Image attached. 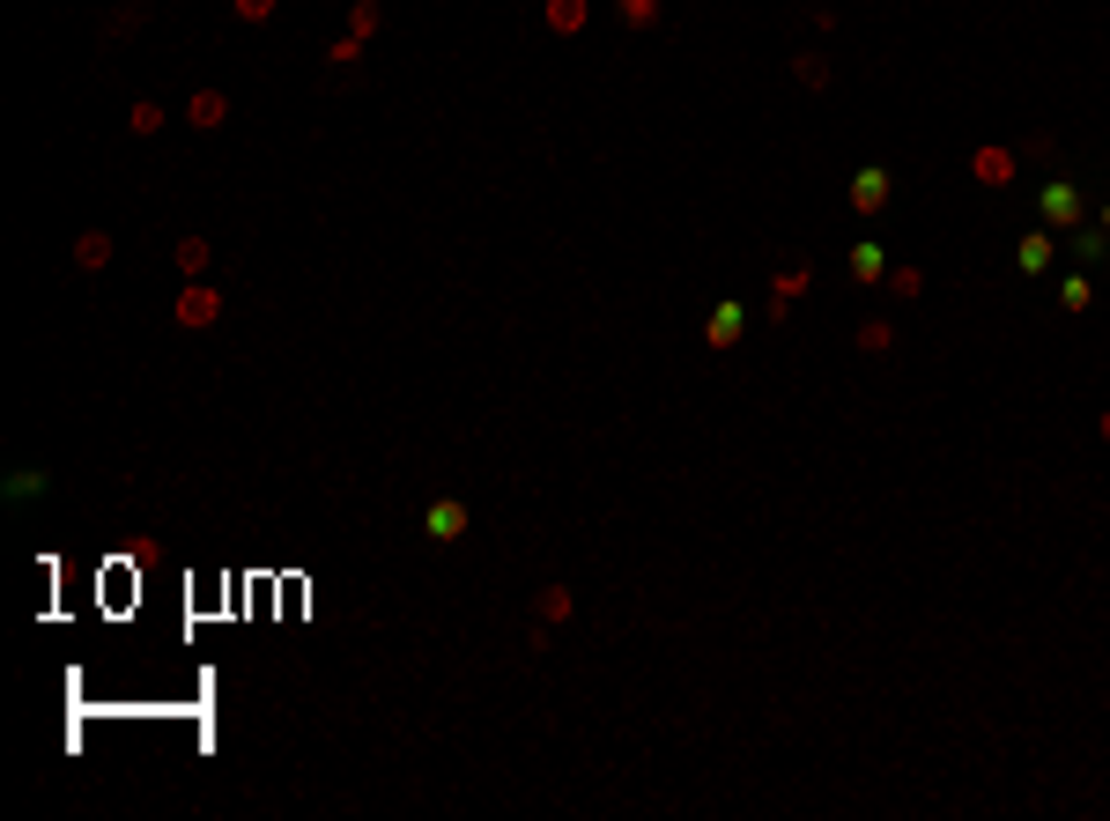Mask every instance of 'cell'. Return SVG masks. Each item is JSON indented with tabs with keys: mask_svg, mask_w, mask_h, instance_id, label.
<instances>
[{
	"mask_svg": "<svg viewBox=\"0 0 1110 821\" xmlns=\"http://www.w3.org/2000/svg\"><path fill=\"white\" fill-rule=\"evenodd\" d=\"M171 319L186 326V333H208V326H222V289L215 281H186L171 297Z\"/></svg>",
	"mask_w": 1110,
	"mask_h": 821,
	"instance_id": "obj_1",
	"label": "cell"
},
{
	"mask_svg": "<svg viewBox=\"0 0 1110 821\" xmlns=\"http://www.w3.org/2000/svg\"><path fill=\"white\" fill-rule=\"evenodd\" d=\"M1036 215H1044V230H1081V185L1074 178H1044Z\"/></svg>",
	"mask_w": 1110,
	"mask_h": 821,
	"instance_id": "obj_2",
	"label": "cell"
},
{
	"mask_svg": "<svg viewBox=\"0 0 1110 821\" xmlns=\"http://www.w3.org/2000/svg\"><path fill=\"white\" fill-rule=\"evenodd\" d=\"M474 533V511L459 497H437L430 511H422V541H437V547H452V541H467Z\"/></svg>",
	"mask_w": 1110,
	"mask_h": 821,
	"instance_id": "obj_3",
	"label": "cell"
},
{
	"mask_svg": "<svg viewBox=\"0 0 1110 821\" xmlns=\"http://www.w3.org/2000/svg\"><path fill=\"white\" fill-rule=\"evenodd\" d=\"M740 333H748V303H733V297L711 303V319H704V341L726 355V349H740Z\"/></svg>",
	"mask_w": 1110,
	"mask_h": 821,
	"instance_id": "obj_4",
	"label": "cell"
},
{
	"mask_svg": "<svg viewBox=\"0 0 1110 821\" xmlns=\"http://www.w3.org/2000/svg\"><path fill=\"white\" fill-rule=\"evenodd\" d=\"M807 289H814V267H807V259L778 267V274H770V319H785V311H792V297H807Z\"/></svg>",
	"mask_w": 1110,
	"mask_h": 821,
	"instance_id": "obj_5",
	"label": "cell"
},
{
	"mask_svg": "<svg viewBox=\"0 0 1110 821\" xmlns=\"http://www.w3.org/2000/svg\"><path fill=\"white\" fill-rule=\"evenodd\" d=\"M888 193H896V178H888L881 163L852 171V207H859V215H881V207H888Z\"/></svg>",
	"mask_w": 1110,
	"mask_h": 821,
	"instance_id": "obj_6",
	"label": "cell"
},
{
	"mask_svg": "<svg viewBox=\"0 0 1110 821\" xmlns=\"http://www.w3.org/2000/svg\"><path fill=\"white\" fill-rule=\"evenodd\" d=\"M1014 163H1022V156H1014V149H992V141H985V149H970V171H977V185H992V193H1000V185H1014Z\"/></svg>",
	"mask_w": 1110,
	"mask_h": 821,
	"instance_id": "obj_7",
	"label": "cell"
},
{
	"mask_svg": "<svg viewBox=\"0 0 1110 821\" xmlns=\"http://www.w3.org/2000/svg\"><path fill=\"white\" fill-rule=\"evenodd\" d=\"M222 119H230V97H222V89H193V97H186V126H193V134H215Z\"/></svg>",
	"mask_w": 1110,
	"mask_h": 821,
	"instance_id": "obj_8",
	"label": "cell"
},
{
	"mask_svg": "<svg viewBox=\"0 0 1110 821\" xmlns=\"http://www.w3.org/2000/svg\"><path fill=\"white\" fill-rule=\"evenodd\" d=\"M844 267H852V281H859V289H874V281H888V252L874 245V237H859V245H852V259H844Z\"/></svg>",
	"mask_w": 1110,
	"mask_h": 821,
	"instance_id": "obj_9",
	"label": "cell"
},
{
	"mask_svg": "<svg viewBox=\"0 0 1110 821\" xmlns=\"http://www.w3.org/2000/svg\"><path fill=\"white\" fill-rule=\"evenodd\" d=\"M0 489H8V503H38V497H52V473L45 467H8Z\"/></svg>",
	"mask_w": 1110,
	"mask_h": 821,
	"instance_id": "obj_10",
	"label": "cell"
},
{
	"mask_svg": "<svg viewBox=\"0 0 1110 821\" xmlns=\"http://www.w3.org/2000/svg\"><path fill=\"white\" fill-rule=\"evenodd\" d=\"M112 252H119V245H112L104 230H82V237H74V267H82V274H104V267H112Z\"/></svg>",
	"mask_w": 1110,
	"mask_h": 821,
	"instance_id": "obj_11",
	"label": "cell"
},
{
	"mask_svg": "<svg viewBox=\"0 0 1110 821\" xmlns=\"http://www.w3.org/2000/svg\"><path fill=\"white\" fill-rule=\"evenodd\" d=\"M171 259H178V274H186V281H200V274L215 267V245H208V237H178Z\"/></svg>",
	"mask_w": 1110,
	"mask_h": 821,
	"instance_id": "obj_12",
	"label": "cell"
},
{
	"mask_svg": "<svg viewBox=\"0 0 1110 821\" xmlns=\"http://www.w3.org/2000/svg\"><path fill=\"white\" fill-rule=\"evenodd\" d=\"M141 23H148V0H126V8H112V15H104V45H126V38H134Z\"/></svg>",
	"mask_w": 1110,
	"mask_h": 821,
	"instance_id": "obj_13",
	"label": "cell"
},
{
	"mask_svg": "<svg viewBox=\"0 0 1110 821\" xmlns=\"http://www.w3.org/2000/svg\"><path fill=\"white\" fill-rule=\"evenodd\" d=\"M541 15H548V30H556V38H578V30L592 23V8H585V0H548Z\"/></svg>",
	"mask_w": 1110,
	"mask_h": 821,
	"instance_id": "obj_14",
	"label": "cell"
},
{
	"mask_svg": "<svg viewBox=\"0 0 1110 821\" xmlns=\"http://www.w3.org/2000/svg\"><path fill=\"white\" fill-rule=\"evenodd\" d=\"M126 134H134V141H156V134H163V104L134 97V104H126Z\"/></svg>",
	"mask_w": 1110,
	"mask_h": 821,
	"instance_id": "obj_15",
	"label": "cell"
},
{
	"mask_svg": "<svg viewBox=\"0 0 1110 821\" xmlns=\"http://www.w3.org/2000/svg\"><path fill=\"white\" fill-rule=\"evenodd\" d=\"M1014 267L1029 274V281H1036V274H1051V230H1036V237H1022V245H1014Z\"/></svg>",
	"mask_w": 1110,
	"mask_h": 821,
	"instance_id": "obj_16",
	"label": "cell"
},
{
	"mask_svg": "<svg viewBox=\"0 0 1110 821\" xmlns=\"http://www.w3.org/2000/svg\"><path fill=\"white\" fill-rule=\"evenodd\" d=\"M533 615H541L548 629H556V622H570V615H578V593H570V585H541V599H533Z\"/></svg>",
	"mask_w": 1110,
	"mask_h": 821,
	"instance_id": "obj_17",
	"label": "cell"
},
{
	"mask_svg": "<svg viewBox=\"0 0 1110 821\" xmlns=\"http://www.w3.org/2000/svg\"><path fill=\"white\" fill-rule=\"evenodd\" d=\"M363 67V38H334V52H326V82H348Z\"/></svg>",
	"mask_w": 1110,
	"mask_h": 821,
	"instance_id": "obj_18",
	"label": "cell"
},
{
	"mask_svg": "<svg viewBox=\"0 0 1110 821\" xmlns=\"http://www.w3.org/2000/svg\"><path fill=\"white\" fill-rule=\"evenodd\" d=\"M1088 303H1096V281H1088V267H1081V274H1066V281H1059V311H1088Z\"/></svg>",
	"mask_w": 1110,
	"mask_h": 821,
	"instance_id": "obj_19",
	"label": "cell"
},
{
	"mask_svg": "<svg viewBox=\"0 0 1110 821\" xmlns=\"http://www.w3.org/2000/svg\"><path fill=\"white\" fill-rule=\"evenodd\" d=\"M852 341H859L866 355H888V349H896V326H888V319H859V333H852Z\"/></svg>",
	"mask_w": 1110,
	"mask_h": 821,
	"instance_id": "obj_20",
	"label": "cell"
},
{
	"mask_svg": "<svg viewBox=\"0 0 1110 821\" xmlns=\"http://www.w3.org/2000/svg\"><path fill=\"white\" fill-rule=\"evenodd\" d=\"M378 23H385V8H378V0H356V8H348V38H363V45H370Z\"/></svg>",
	"mask_w": 1110,
	"mask_h": 821,
	"instance_id": "obj_21",
	"label": "cell"
},
{
	"mask_svg": "<svg viewBox=\"0 0 1110 821\" xmlns=\"http://www.w3.org/2000/svg\"><path fill=\"white\" fill-rule=\"evenodd\" d=\"M792 82H800V89H829V60H822V52H800V60H792Z\"/></svg>",
	"mask_w": 1110,
	"mask_h": 821,
	"instance_id": "obj_22",
	"label": "cell"
},
{
	"mask_svg": "<svg viewBox=\"0 0 1110 821\" xmlns=\"http://www.w3.org/2000/svg\"><path fill=\"white\" fill-rule=\"evenodd\" d=\"M1103 252H1110L1103 223H1096V230H1074V259H1081V267H1103Z\"/></svg>",
	"mask_w": 1110,
	"mask_h": 821,
	"instance_id": "obj_23",
	"label": "cell"
},
{
	"mask_svg": "<svg viewBox=\"0 0 1110 821\" xmlns=\"http://www.w3.org/2000/svg\"><path fill=\"white\" fill-rule=\"evenodd\" d=\"M615 15H622V30H652L659 23V0H615Z\"/></svg>",
	"mask_w": 1110,
	"mask_h": 821,
	"instance_id": "obj_24",
	"label": "cell"
},
{
	"mask_svg": "<svg viewBox=\"0 0 1110 821\" xmlns=\"http://www.w3.org/2000/svg\"><path fill=\"white\" fill-rule=\"evenodd\" d=\"M274 8H282V0H230L237 23H274Z\"/></svg>",
	"mask_w": 1110,
	"mask_h": 821,
	"instance_id": "obj_25",
	"label": "cell"
},
{
	"mask_svg": "<svg viewBox=\"0 0 1110 821\" xmlns=\"http://www.w3.org/2000/svg\"><path fill=\"white\" fill-rule=\"evenodd\" d=\"M888 289H896V297H918V289H926V274H918V267H888Z\"/></svg>",
	"mask_w": 1110,
	"mask_h": 821,
	"instance_id": "obj_26",
	"label": "cell"
},
{
	"mask_svg": "<svg viewBox=\"0 0 1110 821\" xmlns=\"http://www.w3.org/2000/svg\"><path fill=\"white\" fill-rule=\"evenodd\" d=\"M1014 156H1029V163H1051V156H1059V141H1051V134H1029V141H1022Z\"/></svg>",
	"mask_w": 1110,
	"mask_h": 821,
	"instance_id": "obj_27",
	"label": "cell"
},
{
	"mask_svg": "<svg viewBox=\"0 0 1110 821\" xmlns=\"http://www.w3.org/2000/svg\"><path fill=\"white\" fill-rule=\"evenodd\" d=\"M1096 223H1103V237H1110V200H1103V215H1096Z\"/></svg>",
	"mask_w": 1110,
	"mask_h": 821,
	"instance_id": "obj_28",
	"label": "cell"
},
{
	"mask_svg": "<svg viewBox=\"0 0 1110 821\" xmlns=\"http://www.w3.org/2000/svg\"><path fill=\"white\" fill-rule=\"evenodd\" d=\"M1096 429H1103V445H1110V415H1103V423H1096Z\"/></svg>",
	"mask_w": 1110,
	"mask_h": 821,
	"instance_id": "obj_29",
	"label": "cell"
}]
</instances>
